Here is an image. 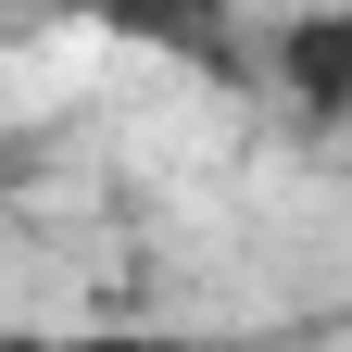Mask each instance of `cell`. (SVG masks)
<instances>
[{
    "instance_id": "cell-1",
    "label": "cell",
    "mask_w": 352,
    "mask_h": 352,
    "mask_svg": "<svg viewBox=\"0 0 352 352\" xmlns=\"http://www.w3.org/2000/svg\"><path fill=\"white\" fill-rule=\"evenodd\" d=\"M264 63H277V88H289V113H302V126H352V0L289 13Z\"/></svg>"
}]
</instances>
